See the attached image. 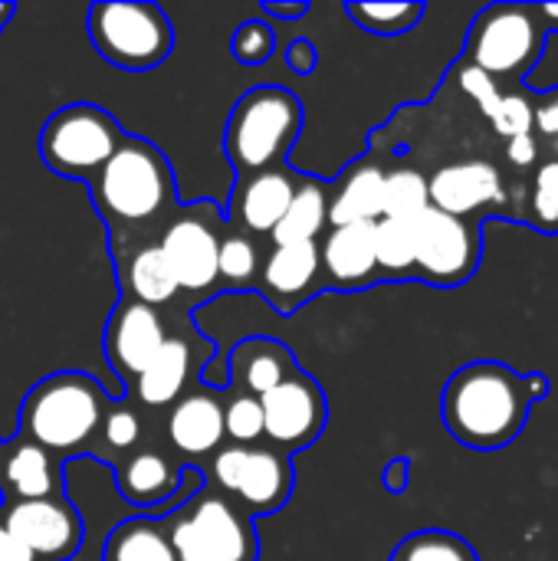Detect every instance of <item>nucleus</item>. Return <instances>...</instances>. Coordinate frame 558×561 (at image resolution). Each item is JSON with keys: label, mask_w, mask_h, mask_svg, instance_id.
Returning <instances> with one entry per match:
<instances>
[{"label": "nucleus", "mask_w": 558, "mask_h": 561, "mask_svg": "<svg viewBox=\"0 0 558 561\" xmlns=\"http://www.w3.org/2000/svg\"><path fill=\"white\" fill-rule=\"evenodd\" d=\"M549 398V381L543 375H520L503 362H470L451 375L441 394V417L447 434L470 450H503L510 447L536 401Z\"/></svg>", "instance_id": "1"}, {"label": "nucleus", "mask_w": 558, "mask_h": 561, "mask_svg": "<svg viewBox=\"0 0 558 561\" xmlns=\"http://www.w3.org/2000/svg\"><path fill=\"white\" fill-rule=\"evenodd\" d=\"M89 194L112 227H148L174 214V171L161 148L125 135L89 178Z\"/></svg>", "instance_id": "2"}, {"label": "nucleus", "mask_w": 558, "mask_h": 561, "mask_svg": "<svg viewBox=\"0 0 558 561\" xmlns=\"http://www.w3.org/2000/svg\"><path fill=\"white\" fill-rule=\"evenodd\" d=\"M105 411L109 398L92 375L56 371L36 381L23 398L16 437L33 440L59 460L79 450H92L95 437L102 434Z\"/></svg>", "instance_id": "3"}, {"label": "nucleus", "mask_w": 558, "mask_h": 561, "mask_svg": "<svg viewBox=\"0 0 558 561\" xmlns=\"http://www.w3.org/2000/svg\"><path fill=\"white\" fill-rule=\"evenodd\" d=\"M303 131V102L283 85H260L240 95L227 118L224 151L240 178L280 168Z\"/></svg>", "instance_id": "4"}, {"label": "nucleus", "mask_w": 558, "mask_h": 561, "mask_svg": "<svg viewBox=\"0 0 558 561\" xmlns=\"http://www.w3.org/2000/svg\"><path fill=\"white\" fill-rule=\"evenodd\" d=\"M174 561H257L253 519L224 493L207 490L164 523Z\"/></svg>", "instance_id": "5"}, {"label": "nucleus", "mask_w": 558, "mask_h": 561, "mask_svg": "<svg viewBox=\"0 0 558 561\" xmlns=\"http://www.w3.org/2000/svg\"><path fill=\"white\" fill-rule=\"evenodd\" d=\"M89 39L95 53L128 72L161 66L174 49L168 13L141 0H99L89 7Z\"/></svg>", "instance_id": "6"}, {"label": "nucleus", "mask_w": 558, "mask_h": 561, "mask_svg": "<svg viewBox=\"0 0 558 561\" xmlns=\"http://www.w3.org/2000/svg\"><path fill=\"white\" fill-rule=\"evenodd\" d=\"M549 30L539 3H490L477 13L467 36V62L490 79H526L546 49Z\"/></svg>", "instance_id": "7"}, {"label": "nucleus", "mask_w": 558, "mask_h": 561, "mask_svg": "<svg viewBox=\"0 0 558 561\" xmlns=\"http://www.w3.org/2000/svg\"><path fill=\"white\" fill-rule=\"evenodd\" d=\"M122 125L92 102L56 108L39 131V154L49 171L89 181L122 145Z\"/></svg>", "instance_id": "8"}, {"label": "nucleus", "mask_w": 558, "mask_h": 561, "mask_svg": "<svg viewBox=\"0 0 558 561\" xmlns=\"http://www.w3.org/2000/svg\"><path fill=\"white\" fill-rule=\"evenodd\" d=\"M207 477L214 490L237 503L250 519L283 510L293 493V463L273 447H220Z\"/></svg>", "instance_id": "9"}, {"label": "nucleus", "mask_w": 558, "mask_h": 561, "mask_svg": "<svg viewBox=\"0 0 558 561\" xmlns=\"http://www.w3.org/2000/svg\"><path fill=\"white\" fill-rule=\"evenodd\" d=\"M483 256V237L480 220L474 217H454L437 207H428L414 220V276L454 289L467 283Z\"/></svg>", "instance_id": "10"}, {"label": "nucleus", "mask_w": 558, "mask_h": 561, "mask_svg": "<svg viewBox=\"0 0 558 561\" xmlns=\"http://www.w3.org/2000/svg\"><path fill=\"white\" fill-rule=\"evenodd\" d=\"M0 519L36 561H69L86 539L82 516L66 496L3 503Z\"/></svg>", "instance_id": "11"}, {"label": "nucleus", "mask_w": 558, "mask_h": 561, "mask_svg": "<svg viewBox=\"0 0 558 561\" xmlns=\"http://www.w3.org/2000/svg\"><path fill=\"white\" fill-rule=\"evenodd\" d=\"M263 404V437L280 454L306 450L326 427V394L319 381L296 371L273 391L260 398Z\"/></svg>", "instance_id": "12"}, {"label": "nucleus", "mask_w": 558, "mask_h": 561, "mask_svg": "<svg viewBox=\"0 0 558 561\" xmlns=\"http://www.w3.org/2000/svg\"><path fill=\"white\" fill-rule=\"evenodd\" d=\"M210 204L174 210L161 230V253L174 270L181 293H207L217 283V247L220 233L210 224Z\"/></svg>", "instance_id": "13"}, {"label": "nucleus", "mask_w": 558, "mask_h": 561, "mask_svg": "<svg viewBox=\"0 0 558 561\" xmlns=\"http://www.w3.org/2000/svg\"><path fill=\"white\" fill-rule=\"evenodd\" d=\"M428 194H431V207L454 214V217H474V220L477 214H487L506 204L503 174L483 158L451 161L437 168L428 178Z\"/></svg>", "instance_id": "14"}, {"label": "nucleus", "mask_w": 558, "mask_h": 561, "mask_svg": "<svg viewBox=\"0 0 558 561\" xmlns=\"http://www.w3.org/2000/svg\"><path fill=\"white\" fill-rule=\"evenodd\" d=\"M257 289L270 299L276 312H296L316 293L326 289L319 243H280L260 263Z\"/></svg>", "instance_id": "15"}, {"label": "nucleus", "mask_w": 558, "mask_h": 561, "mask_svg": "<svg viewBox=\"0 0 558 561\" xmlns=\"http://www.w3.org/2000/svg\"><path fill=\"white\" fill-rule=\"evenodd\" d=\"M164 339L168 335H164L158 309L122 299L115 306V312L109 316L102 348H105V358L115 368V375L132 385L145 371V365L158 355Z\"/></svg>", "instance_id": "16"}, {"label": "nucleus", "mask_w": 558, "mask_h": 561, "mask_svg": "<svg viewBox=\"0 0 558 561\" xmlns=\"http://www.w3.org/2000/svg\"><path fill=\"white\" fill-rule=\"evenodd\" d=\"M296 174H289L283 164L240 178L237 191L230 197V224L240 227L247 237H273L276 224L283 220L293 191H296Z\"/></svg>", "instance_id": "17"}, {"label": "nucleus", "mask_w": 558, "mask_h": 561, "mask_svg": "<svg viewBox=\"0 0 558 561\" xmlns=\"http://www.w3.org/2000/svg\"><path fill=\"white\" fill-rule=\"evenodd\" d=\"M322 263V283L326 289L355 293L378 279L375 263V224H352V227H332L322 237L319 247Z\"/></svg>", "instance_id": "18"}, {"label": "nucleus", "mask_w": 558, "mask_h": 561, "mask_svg": "<svg viewBox=\"0 0 558 561\" xmlns=\"http://www.w3.org/2000/svg\"><path fill=\"white\" fill-rule=\"evenodd\" d=\"M168 444L181 457H214L224 444V401L217 391H187L171 404L164 421Z\"/></svg>", "instance_id": "19"}, {"label": "nucleus", "mask_w": 558, "mask_h": 561, "mask_svg": "<svg viewBox=\"0 0 558 561\" xmlns=\"http://www.w3.org/2000/svg\"><path fill=\"white\" fill-rule=\"evenodd\" d=\"M0 493L7 496V503L62 496L59 460L23 437L0 444Z\"/></svg>", "instance_id": "20"}, {"label": "nucleus", "mask_w": 558, "mask_h": 561, "mask_svg": "<svg viewBox=\"0 0 558 561\" xmlns=\"http://www.w3.org/2000/svg\"><path fill=\"white\" fill-rule=\"evenodd\" d=\"M115 486L132 506H158L184 486V470L161 450L141 447L115 460Z\"/></svg>", "instance_id": "21"}, {"label": "nucleus", "mask_w": 558, "mask_h": 561, "mask_svg": "<svg viewBox=\"0 0 558 561\" xmlns=\"http://www.w3.org/2000/svg\"><path fill=\"white\" fill-rule=\"evenodd\" d=\"M385 168L375 158H362L329 184V227L375 224L382 220Z\"/></svg>", "instance_id": "22"}, {"label": "nucleus", "mask_w": 558, "mask_h": 561, "mask_svg": "<svg viewBox=\"0 0 558 561\" xmlns=\"http://www.w3.org/2000/svg\"><path fill=\"white\" fill-rule=\"evenodd\" d=\"M296 358L293 352L276 342V339H247L230 352V385L234 391L263 398L276 385H283L289 375H296Z\"/></svg>", "instance_id": "23"}, {"label": "nucleus", "mask_w": 558, "mask_h": 561, "mask_svg": "<svg viewBox=\"0 0 558 561\" xmlns=\"http://www.w3.org/2000/svg\"><path fill=\"white\" fill-rule=\"evenodd\" d=\"M191 362H194V352H191V345L184 339H164L158 355L132 381V391H135L138 404L148 408V411L171 408L184 394Z\"/></svg>", "instance_id": "24"}, {"label": "nucleus", "mask_w": 558, "mask_h": 561, "mask_svg": "<svg viewBox=\"0 0 558 561\" xmlns=\"http://www.w3.org/2000/svg\"><path fill=\"white\" fill-rule=\"evenodd\" d=\"M118 279L125 286V299L141 302L148 309L171 306L181 296V286L174 279V270L164 260V253H161L158 243H145L132 256H125L118 263Z\"/></svg>", "instance_id": "25"}, {"label": "nucleus", "mask_w": 558, "mask_h": 561, "mask_svg": "<svg viewBox=\"0 0 558 561\" xmlns=\"http://www.w3.org/2000/svg\"><path fill=\"white\" fill-rule=\"evenodd\" d=\"M329 227V184L319 178H299L283 220L273 230V247L280 243H319Z\"/></svg>", "instance_id": "26"}, {"label": "nucleus", "mask_w": 558, "mask_h": 561, "mask_svg": "<svg viewBox=\"0 0 558 561\" xmlns=\"http://www.w3.org/2000/svg\"><path fill=\"white\" fill-rule=\"evenodd\" d=\"M102 561H174V552L158 519L135 516L109 533Z\"/></svg>", "instance_id": "27"}, {"label": "nucleus", "mask_w": 558, "mask_h": 561, "mask_svg": "<svg viewBox=\"0 0 558 561\" xmlns=\"http://www.w3.org/2000/svg\"><path fill=\"white\" fill-rule=\"evenodd\" d=\"M375 263L385 279L414 276V224L408 220H375Z\"/></svg>", "instance_id": "28"}, {"label": "nucleus", "mask_w": 558, "mask_h": 561, "mask_svg": "<svg viewBox=\"0 0 558 561\" xmlns=\"http://www.w3.org/2000/svg\"><path fill=\"white\" fill-rule=\"evenodd\" d=\"M428 207H431L428 178H424L418 168H395V171H388V174H385L382 217L414 224Z\"/></svg>", "instance_id": "29"}, {"label": "nucleus", "mask_w": 558, "mask_h": 561, "mask_svg": "<svg viewBox=\"0 0 558 561\" xmlns=\"http://www.w3.org/2000/svg\"><path fill=\"white\" fill-rule=\"evenodd\" d=\"M388 561H480L477 549L447 529H421L401 539Z\"/></svg>", "instance_id": "30"}, {"label": "nucleus", "mask_w": 558, "mask_h": 561, "mask_svg": "<svg viewBox=\"0 0 558 561\" xmlns=\"http://www.w3.org/2000/svg\"><path fill=\"white\" fill-rule=\"evenodd\" d=\"M260 250L247 233H224L217 247V283L230 289H250L260 276Z\"/></svg>", "instance_id": "31"}, {"label": "nucleus", "mask_w": 558, "mask_h": 561, "mask_svg": "<svg viewBox=\"0 0 558 561\" xmlns=\"http://www.w3.org/2000/svg\"><path fill=\"white\" fill-rule=\"evenodd\" d=\"M345 13L365 33L398 36V33H408L421 23L424 3H345Z\"/></svg>", "instance_id": "32"}, {"label": "nucleus", "mask_w": 558, "mask_h": 561, "mask_svg": "<svg viewBox=\"0 0 558 561\" xmlns=\"http://www.w3.org/2000/svg\"><path fill=\"white\" fill-rule=\"evenodd\" d=\"M529 220L543 233H558V158H546L533 171Z\"/></svg>", "instance_id": "33"}, {"label": "nucleus", "mask_w": 558, "mask_h": 561, "mask_svg": "<svg viewBox=\"0 0 558 561\" xmlns=\"http://www.w3.org/2000/svg\"><path fill=\"white\" fill-rule=\"evenodd\" d=\"M224 437L237 447H253L263 437V404L253 394L234 391L224 401Z\"/></svg>", "instance_id": "34"}, {"label": "nucleus", "mask_w": 558, "mask_h": 561, "mask_svg": "<svg viewBox=\"0 0 558 561\" xmlns=\"http://www.w3.org/2000/svg\"><path fill=\"white\" fill-rule=\"evenodd\" d=\"M273 46H276L273 30H270L263 20H247V23H240V30H237L234 39H230V53H234V59L243 62V66H260V62H266V59L273 56Z\"/></svg>", "instance_id": "35"}, {"label": "nucleus", "mask_w": 558, "mask_h": 561, "mask_svg": "<svg viewBox=\"0 0 558 561\" xmlns=\"http://www.w3.org/2000/svg\"><path fill=\"white\" fill-rule=\"evenodd\" d=\"M138 437H141V417L132 408H125V404H109L105 421H102L105 447H112V450H118L125 457L138 444Z\"/></svg>", "instance_id": "36"}, {"label": "nucleus", "mask_w": 558, "mask_h": 561, "mask_svg": "<svg viewBox=\"0 0 558 561\" xmlns=\"http://www.w3.org/2000/svg\"><path fill=\"white\" fill-rule=\"evenodd\" d=\"M493 128L510 141L520 135H533V99L523 92H510L500 99V108L493 112Z\"/></svg>", "instance_id": "37"}, {"label": "nucleus", "mask_w": 558, "mask_h": 561, "mask_svg": "<svg viewBox=\"0 0 558 561\" xmlns=\"http://www.w3.org/2000/svg\"><path fill=\"white\" fill-rule=\"evenodd\" d=\"M460 85H464V92H467V95H474V102L480 105V112H483L487 118H493V112L500 108V99H503L500 82H497V79H490L483 69H477V66L464 62V66H460Z\"/></svg>", "instance_id": "38"}, {"label": "nucleus", "mask_w": 558, "mask_h": 561, "mask_svg": "<svg viewBox=\"0 0 558 561\" xmlns=\"http://www.w3.org/2000/svg\"><path fill=\"white\" fill-rule=\"evenodd\" d=\"M533 135L546 138V141H556L558 138V89L543 92L533 102Z\"/></svg>", "instance_id": "39"}, {"label": "nucleus", "mask_w": 558, "mask_h": 561, "mask_svg": "<svg viewBox=\"0 0 558 561\" xmlns=\"http://www.w3.org/2000/svg\"><path fill=\"white\" fill-rule=\"evenodd\" d=\"M506 161L520 171H529L539 164V138L536 135H520L506 141Z\"/></svg>", "instance_id": "40"}, {"label": "nucleus", "mask_w": 558, "mask_h": 561, "mask_svg": "<svg viewBox=\"0 0 558 561\" xmlns=\"http://www.w3.org/2000/svg\"><path fill=\"white\" fill-rule=\"evenodd\" d=\"M286 66L293 69V72H312V66H316V46L309 43V39H296V43H289V49H286Z\"/></svg>", "instance_id": "41"}, {"label": "nucleus", "mask_w": 558, "mask_h": 561, "mask_svg": "<svg viewBox=\"0 0 558 561\" xmlns=\"http://www.w3.org/2000/svg\"><path fill=\"white\" fill-rule=\"evenodd\" d=\"M0 561H36V556H30V552L16 542V536L3 526V519H0Z\"/></svg>", "instance_id": "42"}, {"label": "nucleus", "mask_w": 558, "mask_h": 561, "mask_svg": "<svg viewBox=\"0 0 558 561\" xmlns=\"http://www.w3.org/2000/svg\"><path fill=\"white\" fill-rule=\"evenodd\" d=\"M263 13L293 20V16H303V13H306V3H263Z\"/></svg>", "instance_id": "43"}, {"label": "nucleus", "mask_w": 558, "mask_h": 561, "mask_svg": "<svg viewBox=\"0 0 558 561\" xmlns=\"http://www.w3.org/2000/svg\"><path fill=\"white\" fill-rule=\"evenodd\" d=\"M539 16H543V23H546V30L558 33V3H539Z\"/></svg>", "instance_id": "44"}, {"label": "nucleus", "mask_w": 558, "mask_h": 561, "mask_svg": "<svg viewBox=\"0 0 558 561\" xmlns=\"http://www.w3.org/2000/svg\"><path fill=\"white\" fill-rule=\"evenodd\" d=\"M10 16H13V3H0V30L7 26Z\"/></svg>", "instance_id": "45"}]
</instances>
